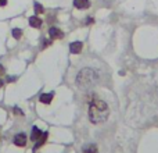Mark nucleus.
<instances>
[{
  "label": "nucleus",
  "mask_w": 158,
  "mask_h": 153,
  "mask_svg": "<svg viewBox=\"0 0 158 153\" xmlns=\"http://www.w3.org/2000/svg\"><path fill=\"white\" fill-rule=\"evenodd\" d=\"M110 107L100 99H93L89 103V120L93 124H101L108 118Z\"/></svg>",
  "instance_id": "obj_1"
},
{
  "label": "nucleus",
  "mask_w": 158,
  "mask_h": 153,
  "mask_svg": "<svg viewBox=\"0 0 158 153\" xmlns=\"http://www.w3.org/2000/svg\"><path fill=\"white\" fill-rule=\"evenodd\" d=\"M98 75L94 70L92 68H83L79 71V74L77 76V85L82 89H87V88L93 86L97 82Z\"/></svg>",
  "instance_id": "obj_2"
},
{
  "label": "nucleus",
  "mask_w": 158,
  "mask_h": 153,
  "mask_svg": "<svg viewBox=\"0 0 158 153\" xmlns=\"http://www.w3.org/2000/svg\"><path fill=\"white\" fill-rule=\"evenodd\" d=\"M14 145L19 146V148L25 146V145H27V135H25L24 132H21V134H17L15 137H14Z\"/></svg>",
  "instance_id": "obj_3"
},
{
  "label": "nucleus",
  "mask_w": 158,
  "mask_h": 153,
  "mask_svg": "<svg viewBox=\"0 0 158 153\" xmlns=\"http://www.w3.org/2000/svg\"><path fill=\"white\" fill-rule=\"evenodd\" d=\"M49 35H50V38H52V39H61V38H64L63 31L58 29V28H56V27L50 28V29H49Z\"/></svg>",
  "instance_id": "obj_4"
},
{
  "label": "nucleus",
  "mask_w": 158,
  "mask_h": 153,
  "mask_svg": "<svg viewBox=\"0 0 158 153\" xmlns=\"http://www.w3.org/2000/svg\"><path fill=\"white\" fill-rule=\"evenodd\" d=\"M82 47H83V43L82 42H72L71 45H69V50H71L72 55H78V53L82 52Z\"/></svg>",
  "instance_id": "obj_5"
},
{
  "label": "nucleus",
  "mask_w": 158,
  "mask_h": 153,
  "mask_svg": "<svg viewBox=\"0 0 158 153\" xmlns=\"http://www.w3.org/2000/svg\"><path fill=\"white\" fill-rule=\"evenodd\" d=\"M74 6L79 10H85V8H89L90 2L89 0H74Z\"/></svg>",
  "instance_id": "obj_6"
},
{
  "label": "nucleus",
  "mask_w": 158,
  "mask_h": 153,
  "mask_svg": "<svg viewBox=\"0 0 158 153\" xmlns=\"http://www.w3.org/2000/svg\"><path fill=\"white\" fill-rule=\"evenodd\" d=\"M42 135H43V132H42L38 127H33V128H32V134H31V139H32V142H36V141H38Z\"/></svg>",
  "instance_id": "obj_7"
},
{
  "label": "nucleus",
  "mask_w": 158,
  "mask_h": 153,
  "mask_svg": "<svg viewBox=\"0 0 158 153\" xmlns=\"http://www.w3.org/2000/svg\"><path fill=\"white\" fill-rule=\"evenodd\" d=\"M53 96H54V93H43V95H40V99L39 100L42 102V103H44V104H50L52 103V100H53Z\"/></svg>",
  "instance_id": "obj_8"
},
{
  "label": "nucleus",
  "mask_w": 158,
  "mask_h": 153,
  "mask_svg": "<svg viewBox=\"0 0 158 153\" xmlns=\"http://www.w3.org/2000/svg\"><path fill=\"white\" fill-rule=\"evenodd\" d=\"M29 25L31 27H33V28H40L42 27V20L39 18V17H36V15L31 17L29 18Z\"/></svg>",
  "instance_id": "obj_9"
},
{
  "label": "nucleus",
  "mask_w": 158,
  "mask_h": 153,
  "mask_svg": "<svg viewBox=\"0 0 158 153\" xmlns=\"http://www.w3.org/2000/svg\"><path fill=\"white\" fill-rule=\"evenodd\" d=\"M46 138H47V132H43V135H42V137L39 138L38 141H36V143H35V149L40 148V146L43 145L44 142H46Z\"/></svg>",
  "instance_id": "obj_10"
},
{
  "label": "nucleus",
  "mask_w": 158,
  "mask_h": 153,
  "mask_svg": "<svg viewBox=\"0 0 158 153\" xmlns=\"http://www.w3.org/2000/svg\"><path fill=\"white\" fill-rule=\"evenodd\" d=\"M82 151H83V153H97V146L96 145H87V146H85Z\"/></svg>",
  "instance_id": "obj_11"
},
{
  "label": "nucleus",
  "mask_w": 158,
  "mask_h": 153,
  "mask_svg": "<svg viewBox=\"0 0 158 153\" xmlns=\"http://www.w3.org/2000/svg\"><path fill=\"white\" fill-rule=\"evenodd\" d=\"M22 36V31L19 28H14L13 29V38L14 39H19Z\"/></svg>",
  "instance_id": "obj_12"
},
{
  "label": "nucleus",
  "mask_w": 158,
  "mask_h": 153,
  "mask_svg": "<svg viewBox=\"0 0 158 153\" xmlns=\"http://www.w3.org/2000/svg\"><path fill=\"white\" fill-rule=\"evenodd\" d=\"M35 11L38 14H40V13H43V7H42V4H39V3H35Z\"/></svg>",
  "instance_id": "obj_13"
},
{
  "label": "nucleus",
  "mask_w": 158,
  "mask_h": 153,
  "mask_svg": "<svg viewBox=\"0 0 158 153\" xmlns=\"http://www.w3.org/2000/svg\"><path fill=\"white\" fill-rule=\"evenodd\" d=\"M14 113H15V114H19V116L24 114V113H22V110H19L18 107H15V109H14Z\"/></svg>",
  "instance_id": "obj_14"
},
{
  "label": "nucleus",
  "mask_w": 158,
  "mask_h": 153,
  "mask_svg": "<svg viewBox=\"0 0 158 153\" xmlns=\"http://www.w3.org/2000/svg\"><path fill=\"white\" fill-rule=\"evenodd\" d=\"M3 74H4V67L0 64V75H3Z\"/></svg>",
  "instance_id": "obj_15"
},
{
  "label": "nucleus",
  "mask_w": 158,
  "mask_h": 153,
  "mask_svg": "<svg viewBox=\"0 0 158 153\" xmlns=\"http://www.w3.org/2000/svg\"><path fill=\"white\" fill-rule=\"evenodd\" d=\"M7 4V0H0V6H6Z\"/></svg>",
  "instance_id": "obj_16"
},
{
  "label": "nucleus",
  "mask_w": 158,
  "mask_h": 153,
  "mask_svg": "<svg viewBox=\"0 0 158 153\" xmlns=\"http://www.w3.org/2000/svg\"><path fill=\"white\" fill-rule=\"evenodd\" d=\"M3 86V81H2V79H0V88H2Z\"/></svg>",
  "instance_id": "obj_17"
}]
</instances>
